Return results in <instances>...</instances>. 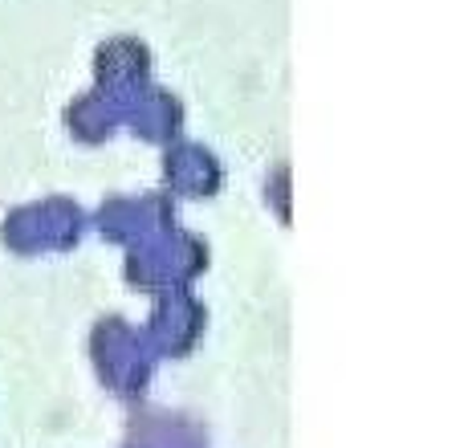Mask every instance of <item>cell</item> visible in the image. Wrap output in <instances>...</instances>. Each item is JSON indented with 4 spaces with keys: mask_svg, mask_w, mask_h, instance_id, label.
Here are the masks:
<instances>
[{
    "mask_svg": "<svg viewBox=\"0 0 464 448\" xmlns=\"http://www.w3.org/2000/svg\"><path fill=\"white\" fill-rule=\"evenodd\" d=\"M82 237V212L78 204L49 196V200L21 209L5 224V240L21 253H53V248H70Z\"/></svg>",
    "mask_w": 464,
    "mask_h": 448,
    "instance_id": "6da1fadb",
    "label": "cell"
},
{
    "mask_svg": "<svg viewBox=\"0 0 464 448\" xmlns=\"http://www.w3.org/2000/svg\"><path fill=\"white\" fill-rule=\"evenodd\" d=\"M155 297H160V302H155V314H151V322H147L151 338L163 351H188V346L196 343V335L204 330L200 302H196L188 289H163V294H155Z\"/></svg>",
    "mask_w": 464,
    "mask_h": 448,
    "instance_id": "7a4b0ae2",
    "label": "cell"
},
{
    "mask_svg": "<svg viewBox=\"0 0 464 448\" xmlns=\"http://www.w3.org/2000/svg\"><path fill=\"white\" fill-rule=\"evenodd\" d=\"M98 90L114 98H130L135 90L147 86V70H151V54H147L139 41L119 37V41H106L98 49Z\"/></svg>",
    "mask_w": 464,
    "mask_h": 448,
    "instance_id": "3957f363",
    "label": "cell"
},
{
    "mask_svg": "<svg viewBox=\"0 0 464 448\" xmlns=\"http://www.w3.org/2000/svg\"><path fill=\"white\" fill-rule=\"evenodd\" d=\"M168 188L176 196H212L220 188V163L196 143H179L168 151Z\"/></svg>",
    "mask_w": 464,
    "mask_h": 448,
    "instance_id": "277c9868",
    "label": "cell"
},
{
    "mask_svg": "<svg viewBox=\"0 0 464 448\" xmlns=\"http://www.w3.org/2000/svg\"><path fill=\"white\" fill-rule=\"evenodd\" d=\"M127 102H135L130 106V122H135V131L143 139H176L179 135L184 111H179V102L171 94L143 86V90H135Z\"/></svg>",
    "mask_w": 464,
    "mask_h": 448,
    "instance_id": "5b68a950",
    "label": "cell"
}]
</instances>
